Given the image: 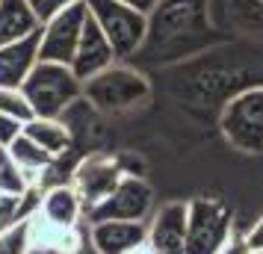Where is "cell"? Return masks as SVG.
Masks as SVG:
<instances>
[{
    "label": "cell",
    "mask_w": 263,
    "mask_h": 254,
    "mask_svg": "<svg viewBox=\"0 0 263 254\" xmlns=\"http://www.w3.org/2000/svg\"><path fill=\"white\" fill-rule=\"evenodd\" d=\"M234 233V210L216 198L190 201V230L186 254H219V248Z\"/></svg>",
    "instance_id": "cell-5"
},
{
    "label": "cell",
    "mask_w": 263,
    "mask_h": 254,
    "mask_svg": "<svg viewBox=\"0 0 263 254\" xmlns=\"http://www.w3.org/2000/svg\"><path fill=\"white\" fill-rule=\"evenodd\" d=\"M30 251H33V237H30V216H27L18 225L0 233V254H30Z\"/></svg>",
    "instance_id": "cell-19"
},
{
    "label": "cell",
    "mask_w": 263,
    "mask_h": 254,
    "mask_svg": "<svg viewBox=\"0 0 263 254\" xmlns=\"http://www.w3.org/2000/svg\"><path fill=\"white\" fill-rule=\"evenodd\" d=\"M116 50L107 42V36L101 33V27L95 24V18L89 15L83 27V36H80V45H77V53L71 60V71L80 77V80H92L95 74L107 71L109 65H116Z\"/></svg>",
    "instance_id": "cell-11"
},
{
    "label": "cell",
    "mask_w": 263,
    "mask_h": 254,
    "mask_svg": "<svg viewBox=\"0 0 263 254\" xmlns=\"http://www.w3.org/2000/svg\"><path fill=\"white\" fill-rule=\"evenodd\" d=\"M246 240H249V245H251V251L257 254V251H263V216L254 222V228L246 233Z\"/></svg>",
    "instance_id": "cell-25"
},
{
    "label": "cell",
    "mask_w": 263,
    "mask_h": 254,
    "mask_svg": "<svg viewBox=\"0 0 263 254\" xmlns=\"http://www.w3.org/2000/svg\"><path fill=\"white\" fill-rule=\"evenodd\" d=\"M21 92L27 95L33 115L39 119H62L83 97V80L62 62H42L30 71Z\"/></svg>",
    "instance_id": "cell-1"
},
{
    "label": "cell",
    "mask_w": 263,
    "mask_h": 254,
    "mask_svg": "<svg viewBox=\"0 0 263 254\" xmlns=\"http://www.w3.org/2000/svg\"><path fill=\"white\" fill-rule=\"evenodd\" d=\"M86 18L89 9L83 3H74L68 9H62L60 15H53L48 24H42L39 33V60L42 62H62V65H71L80 36H83Z\"/></svg>",
    "instance_id": "cell-7"
},
{
    "label": "cell",
    "mask_w": 263,
    "mask_h": 254,
    "mask_svg": "<svg viewBox=\"0 0 263 254\" xmlns=\"http://www.w3.org/2000/svg\"><path fill=\"white\" fill-rule=\"evenodd\" d=\"M186 230H190V201H166L151 213L148 248L154 254H186Z\"/></svg>",
    "instance_id": "cell-9"
},
{
    "label": "cell",
    "mask_w": 263,
    "mask_h": 254,
    "mask_svg": "<svg viewBox=\"0 0 263 254\" xmlns=\"http://www.w3.org/2000/svg\"><path fill=\"white\" fill-rule=\"evenodd\" d=\"M86 9L107 36L119 60H127L142 48L148 33V15L124 6L121 0H86Z\"/></svg>",
    "instance_id": "cell-3"
},
{
    "label": "cell",
    "mask_w": 263,
    "mask_h": 254,
    "mask_svg": "<svg viewBox=\"0 0 263 254\" xmlns=\"http://www.w3.org/2000/svg\"><path fill=\"white\" fill-rule=\"evenodd\" d=\"M86 213L80 195L71 183H57L48 186L39 198V216L53 228H77L80 216Z\"/></svg>",
    "instance_id": "cell-12"
},
{
    "label": "cell",
    "mask_w": 263,
    "mask_h": 254,
    "mask_svg": "<svg viewBox=\"0 0 263 254\" xmlns=\"http://www.w3.org/2000/svg\"><path fill=\"white\" fill-rule=\"evenodd\" d=\"M0 112H6V115H15V119H21L27 124L30 119H36L33 115V107H30V101L21 89H0Z\"/></svg>",
    "instance_id": "cell-21"
},
{
    "label": "cell",
    "mask_w": 263,
    "mask_h": 254,
    "mask_svg": "<svg viewBox=\"0 0 263 254\" xmlns=\"http://www.w3.org/2000/svg\"><path fill=\"white\" fill-rule=\"evenodd\" d=\"M27 3H30V9L36 12L39 21L48 24L53 15H60L62 9H68V6H74V3H83V0H27Z\"/></svg>",
    "instance_id": "cell-22"
},
{
    "label": "cell",
    "mask_w": 263,
    "mask_h": 254,
    "mask_svg": "<svg viewBox=\"0 0 263 254\" xmlns=\"http://www.w3.org/2000/svg\"><path fill=\"white\" fill-rule=\"evenodd\" d=\"M30 189H36V186H30L27 174L18 169V163H15L12 154H9V148L0 145V192L24 195V192H30Z\"/></svg>",
    "instance_id": "cell-18"
},
{
    "label": "cell",
    "mask_w": 263,
    "mask_h": 254,
    "mask_svg": "<svg viewBox=\"0 0 263 254\" xmlns=\"http://www.w3.org/2000/svg\"><path fill=\"white\" fill-rule=\"evenodd\" d=\"M9 154H12V160L18 163V169L27 174L30 186H36V189H42V178H45V171L57 163L45 148L36 145L27 133H21L12 145H9Z\"/></svg>",
    "instance_id": "cell-16"
},
{
    "label": "cell",
    "mask_w": 263,
    "mask_h": 254,
    "mask_svg": "<svg viewBox=\"0 0 263 254\" xmlns=\"http://www.w3.org/2000/svg\"><path fill=\"white\" fill-rule=\"evenodd\" d=\"M124 174H127V171L121 169L119 157L98 151V154H86V157L74 166L71 181L68 183L77 189V195H80V201H83V207H86V213H89L92 207H98L116 186H119Z\"/></svg>",
    "instance_id": "cell-8"
},
{
    "label": "cell",
    "mask_w": 263,
    "mask_h": 254,
    "mask_svg": "<svg viewBox=\"0 0 263 254\" xmlns=\"http://www.w3.org/2000/svg\"><path fill=\"white\" fill-rule=\"evenodd\" d=\"M222 133L231 145L242 154H260L263 151V86L246 89L231 97L222 109L219 121Z\"/></svg>",
    "instance_id": "cell-4"
},
{
    "label": "cell",
    "mask_w": 263,
    "mask_h": 254,
    "mask_svg": "<svg viewBox=\"0 0 263 254\" xmlns=\"http://www.w3.org/2000/svg\"><path fill=\"white\" fill-rule=\"evenodd\" d=\"M21 133H24V121L15 119V115H6V112H0V145L9 148Z\"/></svg>",
    "instance_id": "cell-23"
},
{
    "label": "cell",
    "mask_w": 263,
    "mask_h": 254,
    "mask_svg": "<svg viewBox=\"0 0 263 254\" xmlns=\"http://www.w3.org/2000/svg\"><path fill=\"white\" fill-rule=\"evenodd\" d=\"M83 97L92 109L116 115V112L142 107L151 97V86L142 74L127 65H109L107 71L95 74L92 80L83 83Z\"/></svg>",
    "instance_id": "cell-2"
},
{
    "label": "cell",
    "mask_w": 263,
    "mask_h": 254,
    "mask_svg": "<svg viewBox=\"0 0 263 254\" xmlns=\"http://www.w3.org/2000/svg\"><path fill=\"white\" fill-rule=\"evenodd\" d=\"M154 210V189L151 183L139 178V174H124L121 183L112 192L92 207L86 216L89 222H145Z\"/></svg>",
    "instance_id": "cell-6"
},
{
    "label": "cell",
    "mask_w": 263,
    "mask_h": 254,
    "mask_svg": "<svg viewBox=\"0 0 263 254\" xmlns=\"http://www.w3.org/2000/svg\"><path fill=\"white\" fill-rule=\"evenodd\" d=\"M257 254H263V251H257Z\"/></svg>",
    "instance_id": "cell-29"
},
{
    "label": "cell",
    "mask_w": 263,
    "mask_h": 254,
    "mask_svg": "<svg viewBox=\"0 0 263 254\" xmlns=\"http://www.w3.org/2000/svg\"><path fill=\"white\" fill-rule=\"evenodd\" d=\"M219 254H254V251H251L249 240H246L242 233H237V230H234V233L228 237V242L219 248Z\"/></svg>",
    "instance_id": "cell-24"
},
{
    "label": "cell",
    "mask_w": 263,
    "mask_h": 254,
    "mask_svg": "<svg viewBox=\"0 0 263 254\" xmlns=\"http://www.w3.org/2000/svg\"><path fill=\"white\" fill-rule=\"evenodd\" d=\"M231 15L242 30H263V0H231Z\"/></svg>",
    "instance_id": "cell-20"
},
{
    "label": "cell",
    "mask_w": 263,
    "mask_h": 254,
    "mask_svg": "<svg viewBox=\"0 0 263 254\" xmlns=\"http://www.w3.org/2000/svg\"><path fill=\"white\" fill-rule=\"evenodd\" d=\"M39 30H42V21L27 0H0V48L36 36Z\"/></svg>",
    "instance_id": "cell-14"
},
{
    "label": "cell",
    "mask_w": 263,
    "mask_h": 254,
    "mask_svg": "<svg viewBox=\"0 0 263 254\" xmlns=\"http://www.w3.org/2000/svg\"><path fill=\"white\" fill-rule=\"evenodd\" d=\"M30 254H53V251H45V248H33V251H30ZM77 254H98V251H95V248H92V245H86L83 251H77Z\"/></svg>",
    "instance_id": "cell-27"
},
{
    "label": "cell",
    "mask_w": 263,
    "mask_h": 254,
    "mask_svg": "<svg viewBox=\"0 0 263 254\" xmlns=\"http://www.w3.org/2000/svg\"><path fill=\"white\" fill-rule=\"evenodd\" d=\"M133 254H154V251H151V248L145 245V248H139V251H133Z\"/></svg>",
    "instance_id": "cell-28"
},
{
    "label": "cell",
    "mask_w": 263,
    "mask_h": 254,
    "mask_svg": "<svg viewBox=\"0 0 263 254\" xmlns=\"http://www.w3.org/2000/svg\"><path fill=\"white\" fill-rule=\"evenodd\" d=\"M24 133L36 142V145H42L45 151H48L53 160L65 157L68 151H71L74 145V136H71V127L65 124L62 119H30L24 124Z\"/></svg>",
    "instance_id": "cell-15"
},
{
    "label": "cell",
    "mask_w": 263,
    "mask_h": 254,
    "mask_svg": "<svg viewBox=\"0 0 263 254\" xmlns=\"http://www.w3.org/2000/svg\"><path fill=\"white\" fill-rule=\"evenodd\" d=\"M89 245L98 254H133L148 245V222H92Z\"/></svg>",
    "instance_id": "cell-10"
},
{
    "label": "cell",
    "mask_w": 263,
    "mask_h": 254,
    "mask_svg": "<svg viewBox=\"0 0 263 254\" xmlns=\"http://www.w3.org/2000/svg\"><path fill=\"white\" fill-rule=\"evenodd\" d=\"M39 198H42V189H30L24 195L0 192V233L6 228H12V225H18L21 219L33 216L39 210Z\"/></svg>",
    "instance_id": "cell-17"
},
{
    "label": "cell",
    "mask_w": 263,
    "mask_h": 254,
    "mask_svg": "<svg viewBox=\"0 0 263 254\" xmlns=\"http://www.w3.org/2000/svg\"><path fill=\"white\" fill-rule=\"evenodd\" d=\"M124 6H130V9H136V12H142V15H151L160 6V0H121Z\"/></svg>",
    "instance_id": "cell-26"
},
{
    "label": "cell",
    "mask_w": 263,
    "mask_h": 254,
    "mask_svg": "<svg viewBox=\"0 0 263 254\" xmlns=\"http://www.w3.org/2000/svg\"><path fill=\"white\" fill-rule=\"evenodd\" d=\"M39 33L0 48V89H21L30 71L39 65Z\"/></svg>",
    "instance_id": "cell-13"
}]
</instances>
